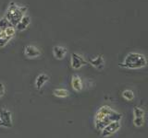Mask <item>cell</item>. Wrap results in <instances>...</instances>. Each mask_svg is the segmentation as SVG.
Returning <instances> with one entry per match:
<instances>
[{
    "instance_id": "1",
    "label": "cell",
    "mask_w": 148,
    "mask_h": 138,
    "mask_svg": "<svg viewBox=\"0 0 148 138\" xmlns=\"http://www.w3.org/2000/svg\"><path fill=\"white\" fill-rule=\"evenodd\" d=\"M147 60L145 56L139 53H129L125 56L122 63L119 64V67L126 69H141L145 67Z\"/></svg>"
},
{
    "instance_id": "2",
    "label": "cell",
    "mask_w": 148,
    "mask_h": 138,
    "mask_svg": "<svg viewBox=\"0 0 148 138\" xmlns=\"http://www.w3.org/2000/svg\"><path fill=\"white\" fill-rule=\"evenodd\" d=\"M26 12H27V7L25 6L18 7L16 10L13 11V12L7 11L6 15H5V18H6L7 20L9 21L11 26L16 27V25L18 23V21H20L23 18V16H25Z\"/></svg>"
},
{
    "instance_id": "3",
    "label": "cell",
    "mask_w": 148,
    "mask_h": 138,
    "mask_svg": "<svg viewBox=\"0 0 148 138\" xmlns=\"http://www.w3.org/2000/svg\"><path fill=\"white\" fill-rule=\"evenodd\" d=\"M120 127H121V123H120V122H110L100 132L101 136L103 138H106V137H109L111 135H113L114 133H116L118 131H119Z\"/></svg>"
},
{
    "instance_id": "4",
    "label": "cell",
    "mask_w": 148,
    "mask_h": 138,
    "mask_svg": "<svg viewBox=\"0 0 148 138\" xmlns=\"http://www.w3.org/2000/svg\"><path fill=\"white\" fill-rule=\"evenodd\" d=\"M0 125L5 128H11L13 126V119H12V113L9 110L4 109L0 112Z\"/></svg>"
},
{
    "instance_id": "5",
    "label": "cell",
    "mask_w": 148,
    "mask_h": 138,
    "mask_svg": "<svg viewBox=\"0 0 148 138\" xmlns=\"http://www.w3.org/2000/svg\"><path fill=\"white\" fill-rule=\"evenodd\" d=\"M88 64V61L84 59V57L82 56L81 54H79L77 53H73L71 55V67L75 70L82 68V66H86Z\"/></svg>"
},
{
    "instance_id": "6",
    "label": "cell",
    "mask_w": 148,
    "mask_h": 138,
    "mask_svg": "<svg viewBox=\"0 0 148 138\" xmlns=\"http://www.w3.org/2000/svg\"><path fill=\"white\" fill-rule=\"evenodd\" d=\"M24 54L27 58L34 59L41 55V51L34 45H27L24 48Z\"/></svg>"
},
{
    "instance_id": "7",
    "label": "cell",
    "mask_w": 148,
    "mask_h": 138,
    "mask_svg": "<svg viewBox=\"0 0 148 138\" xmlns=\"http://www.w3.org/2000/svg\"><path fill=\"white\" fill-rule=\"evenodd\" d=\"M89 63L92 67H95L97 70H103L105 68V60L102 55H97V56L89 60Z\"/></svg>"
},
{
    "instance_id": "8",
    "label": "cell",
    "mask_w": 148,
    "mask_h": 138,
    "mask_svg": "<svg viewBox=\"0 0 148 138\" xmlns=\"http://www.w3.org/2000/svg\"><path fill=\"white\" fill-rule=\"evenodd\" d=\"M71 87L73 90H75L76 92H80L83 89V83L82 78L80 76L78 75H74L71 77Z\"/></svg>"
},
{
    "instance_id": "9",
    "label": "cell",
    "mask_w": 148,
    "mask_h": 138,
    "mask_svg": "<svg viewBox=\"0 0 148 138\" xmlns=\"http://www.w3.org/2000/svg\"><path fill=\"white\" fill-rule=\"evenodd\" d=\"M49 80V76L48 75H46V74H40V75L37 76L36 79H35V87L36 89H41L42 87H43L46 83L48 82Z\"/></svg>"
},
{
    "instance_id": "10",
    "label": "cell",
    "mask_w": 148,
    "mask_h": 138,
    "mask_svg": "<svg viewBox=\"0 0 148 138\" xmlns=\"http://www.w3.org/2000/svg\"><path fill=\"white\" fill-rule=\"evenodd\" d=\"M30 24H31V18L29 16L25 15V16H23V18L20 21H18V23L15 27V29L18 31L25 30Z\"/></svg>"
},
{
    "instance_id": "11",
    "label": "cell",
    "mask_w": 148,
    "mask_h": 138,
    "mask_svg": "<svg viewBox=\"0 0 148 138\" xmlns=\"http://www.w3.org/2000/svg\"><path fill=\"white\" fill-rule=\"evenodd\" d=\"M67 53V49L63 47V46H59V45H56L53 48V54L54 57L58 60H62L65 55Z\"/></svg>"
},
{
    "instance_id": "12",
    "label": "cell",
    "mask_w": 148,
    "mask_h": 138,
    "mask_svg": "<svg viewBox=\"0 0 148 138\" xmlns=\"http://www.w3.org/2000/svg\"><path fill=\"white\" fill-rule=\"evenodd\" d=\"M53 94L55 97H58V98H61V99H65L67 97L69 96V91L66 89H55L53 90Z\"/></svg>"
},
{
    "instance_id": "13",
    "label": "cell",
    "mask_w": 148,
    "mask_h": 138,
    "mask_svg": "<svg viewBox=\"0 0 148 138\" xmlns=\"http://www.w3.org/2000/svg\"><path fill=\"white\" fill-rule=\"evenodd\" d=\"M121 96H122V98L127 101H132L134 99V93H133V91L131 89L123 90L122 93H121Z\"/></svg>"
},
{
    "instance_id": "14",
    "label": "cell",
    "mask_w": 148,
    "mask_h": 138,
    "mask_svg": "<svg viewBox=\"0 0 148 138\" xmlns=\"http://www.w3.org/2000/svg\"><path fill=\"white\" fill-rule=\"evenodd\" d=\"M132 113H133L134 117H145V110H143V108L139 107V106H135V107L133 108Z\"/></svg>"
},
{
    "instance_id": "15",
    "label": "cell",
    "mask_w": 148,
    "mask_h": 138,
    "mask_svg": "<svg viewBox=\"0 0 148 138\" xmlns=\"http://www.w3.org/2000/svg\"><path fill=\"white\" fill-rule=\"evenodd\" d=\"M132 122L135 127H142L145 124V117H133Z\"/></svg>"
},
{
    "instance_id": "16",
    "label": "cell",
    "mask_w": 148,
    "mask_h": 138,
    "mask_svg": "<svg viewBox=\"0 0 148 138\" xmlns=\"http://www.w3.org/2000/svg\"><path fill=\"white\" fill-rule=\"evenodd\" d=\"M5 32V34H6V36L8 37H10V38H13L14 35H15L16 33V29H15V27H13V26H9L8 27L6 30H2Z\"/></svg>"
},
{
    "instance_id": "17",
    "label": "cell",
    "mask_w": 148,
    "mask_h": 138,
    "mask_svg": "<svg viewBox=\"0 0 148 138\" xmlns=\"http://www.w3.org/2000/svg\"><path fill=\"white\" fill-rule=\"evenodd\" d=\"M9 26H11V24L9 23V21L7 20L6 18L3 17L1 20H0V30H1V31L2 30H5Z\"/></svg>"
},
{
    "instance_id": "18",
    "label": "cell",
    "mask_w": 148,
    "mask_h": 138,
    "mask_svg": "<svg viewBox=\"0 0 148 138\" xmlns=\"http://www.w3.org/2000/svg\"><path fill=\"white\" fill-rule=\"evenodd\" d=\"M11 39L12 38H10V37H0V48L5 47Z\"/></svg>"
},
{
    "instance_id": "19",
    "label": "cell",
    "mask_w": 148,
    "mask_h": 138,
    "mask_svg": "<svg viewBox=\"0 0 148 138\" xmlns=\"http://www.w3.org/2000/svg\"><path fill=\"white\" fill-rule=\"evenodd\" d=\"M5 92H6V87H5V85L3 84V83L0 82V99L4 97Z\"/></svg>"
},
{
    "instance_id": "20",
    "label": "cell",
    "mask_w": 148,
    "mask_h": 138,
    "mask_svg": "<svg viewBox=\"0 0 148 138\" xmlns=\"http://www.w3.org/2000/svg\"><path fill=\"white\" fill-rule=\"evenodd\" d=\"M0 122H1V118H0Z\"/></svg>"
}]
</instances>
